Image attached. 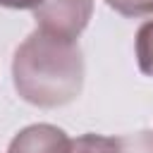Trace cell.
I'll return each mask as SVG.
<instances>
[{"label":"cell","mask_w":153,"mask_h":153,"mask_svg":"<svg viewBox=\"0 0 153 153\" xmlns=\"http://www.w3.org/2000/svg\"><path fill=\"white\" fill-rule=\"evenodd\" d=\"M91 14L93 0H43L33 10L36 29L62 41H76Z\"/></svg>","instance_id":"obj_2"},{"label":"cell","mask_w":153,"mask_h":153,"mask_svg":"<svg viewBox=\"0 0 153 153\" xmlns=\"http://www.w3.org/2000/svg\"><path fill=\"white\" fill-rule=\"evenodd\" d=\"M72 139L55 124H29L7 146V153H69Z\"/></svg>","instance_id":"obj_3"},{"label":"cell","mask_w":153,"mask_h":153,"mask_svg":"<svg viewBox=\"0 0 153 153\" xmlns=\"http://www.w3.org/2000/svg\"><path fill=\"white\" fill-rule=\"evenodd\" d=\"M43 0H0V7L10 10H36Z\"/></svg>","instance_id":"obj_7"},{"label":"cell","mask_w":153,"mask_h":153,"mask_svg":"<svg viewBox=\"0 0 153 153\" xmlns=\"http://www.w3.org/2000/svg\"><path fill=\"white\" fill-rule=\"evenodd\" d=\"M69 153H122V143L115 136L81 134V136L72 139Z\"/></svg>","instance_id":"obj_4"},{"label":"cell","mask_w":153,"mask_h":153,"mask_svg":"<svg viewBox=\"0 0 153 153\" xmlns=\"http://www.w3.org/2000/svg\"><path fill=\"white\" fill-rule=\"evenodd\" d=\"M105 5L122 17H153V0H105Z\"/></svg>","instance_id":"obj_6"},{"label":"cell","mask_w":153,"mask_h":153,"mask_svg":"<svg viewBox=\"0 0 153 153\" xmlns=\"http://www.w3.org/2000/svg\"><path fill=\"white\" fill-rule=\"evenodd\" d=\"M134 48H136L139 69H141L146 76H153V19H148V22H143V24L139 26Z\"/></svg>","instance_id":"obj_5"},{"label":"cell","mask_w":153,"mask_h":153,"mask_svg":"<svg viewBox=\"0 0 153 153\" xmlns=\"http://www.w3.org/2000/svg\"><path fill=\"white\" fill-rule=\"evenodd\" d=\"M17 93L38 108H60L79 98L84 86V57L76 41H62L43 31L29 33L12 57Z\"/></svg>","instance_id":"obj_1"}]
</instances>
